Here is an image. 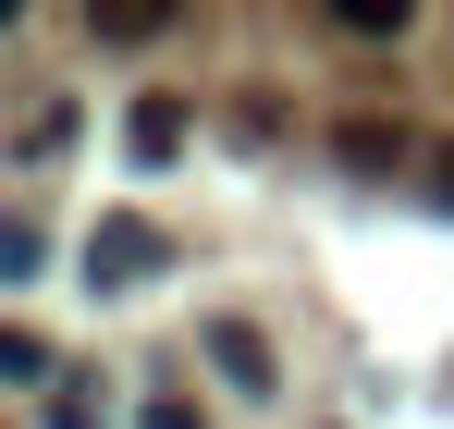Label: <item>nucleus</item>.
I'll use <instances>...</instances> for the list:
<instances>
[{"mask_svg": "<svg viewBox=\"0 0 454 429\" xmlns=\"http://www.w3.org/2000/svg\"><path fill=\"white\" fill-rule=\"evenodd\" d=\"M148 258H160L148 221H98L86 233V283H148Z\"/></svg>", "mask_w": 454, "mask_h": 429, "instance_id": "nucleus-1", "label": "nucleus"}, {"mask_svg": "<svg viewBox=\"0 0 454 429\" xmlns=\"http://www.w3.org/2000/svg\"><path fill=\"white\" fill-rule=\"evenodd\" d=\"M442 197H454V147H442Z\"/></svg>", "mask_w": 454, "mask_h": 429, "instance_id": "nucleus-8", "label": "nucleus"}, {"mask_svg": "<svg viewBox=\"0 0 454 429\" xmlns=\"http://www.w3.org/2000/svg\"><path fill=\"white\" fill-rule=\"evenodd\" d=\"M148 429H209V417H197L184 393H148Z\"/></svg>", "mask_w": 454, "mask_h": 429, "instance_id": "nucleus-7", "label": "nucleus"}, {"mask_svg": "<svg viewBox=\"0 0 454 429\" xmlns=\"http://www.w3.org/2000/svg\"><path fill=\"white\" fill-rule=\"evenodd\" d=\"M0 380H25V393H37V380H50V344H37V332H0Z\"/></svg>", "mask_w": 454, "mask_h": 429, "instance_id": "nucleus-5", "label": "nucleus"}, {"mask_svg": "<svg viewBox=\"0 0 454 429\" xmlns=\"http://www.w3.org/2000/svg\"><path fill=\"white\" fill-rule=\"evenodd\" d=\"M344 37H405V0H332Z\"/></svg>", "mask_w": 454, "mask_h": 429, "instance_id": "nucleus-4", "label": "nucleus"}, {"mask_svg": "<svg viewBox=\"0 0 454 429\" xmlns=\"http://www.w3.org/2000/svg\"><path fill=\"white\" fill-rule=\"evenodd\" d=\"M123 147H136V160H184V98H136V123H123Z\"/></svg>", "mask_w": 454, "mask_h": 429, "instance_id": "nucleus-2", "label": "nucleus"}, {"mask_svg": "<svg viewBox=\"0 0 454 429\" xmlns=\"http://www.w3.org/2000/svg\"><path fill=\"white\" fill-rule=\"evenodd\" d=\"M160 25H172L160 0H111V12H98V37H160Z\"/></svg>", "mask_w": 454, "mask_h": 429, "instance_id": "nucleus-6", "label": "nucleus"}, {"mask_svg": "<svg viewBox=\"0 0 454 429\" xmlns=\"http://www.w3.org/2000/svg\"><path fill=\"white\" fill-rule=\"evenodd\" d=\"M209 356L233 368V393H270V344H258L246 319H222V332H209Z\"/></svg>", "mask_w": 454, "mask_h": 429, "instance_id": "nucleus-3", "label": "nucleus"}]
</instances>
